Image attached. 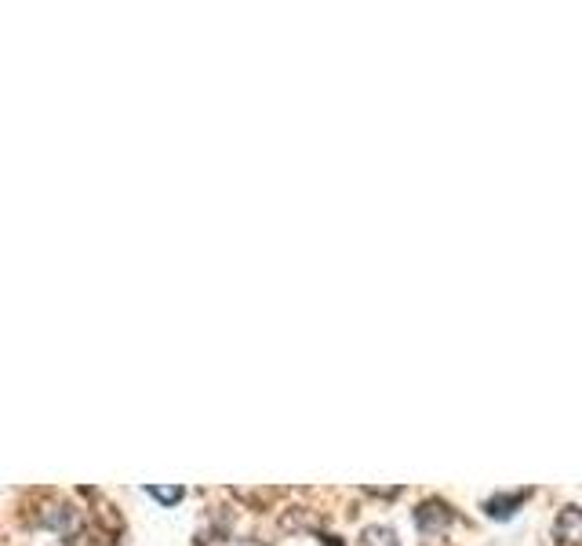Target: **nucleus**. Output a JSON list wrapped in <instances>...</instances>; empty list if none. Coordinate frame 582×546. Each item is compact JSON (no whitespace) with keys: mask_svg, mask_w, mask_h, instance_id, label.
<instances>
[{"mask_svg":"<svg viewBox=\"0 0 582 546\" xmlns=\"http://www.w3.org/2000/svg\"><path fill=\"white\" fill-rule=\"evenodd\" d=\"M153 499H161V503H168V506H175L182 499V488H161V485H150L146 488Z\"/></svg>","mask_w":582,"mask_h":546,"instance_id":"obj_6","label":"nucleus"},{"mask_svg":"<svg viewBox=\"0 0 582 546\" xmlns=\"http://www.w3.org/2000/svg\"><path fill=\"white\" fill-rule=\"evenodd\" d=\"M237 546H262V543H255V539H241Z\"/></svg>","mask_w":582,"mask_h":546,"instance_id":"obj_7","label":"nucleus"},{"mask_svg":"<svg viewBox=\"0 0 582 546\" xmlns=\"http://www.w3.org/2000/svg\"><path fill=\"white\" fill-rule=\"evenodd\" d=\"M44 525H48L51 532H59L66 543L77 539V514H73L70 506H48V510H44Z\"/></svg>","mask_w":582,"mask_h":546,"instance_id":"obj_2","label":"nucleus"},{"mask_svg":"<svg viewBox=\"0 0 582 546\" xmlns=\"http://www.w3.org/2000/svg\"><path fill=\"white\" fill-rule=\"evenodd\" d=\"M415 525H419L422 532H441V528L452 525V510L444 503H437V499H426V503L415 510Z\"/></svg>","mask_w":582,"mask_h":546,"instance_id":"obj_1","label":"nucleus"},{"mask_svg":"<svg viewBox=\"0 0 582 546\" xmlns=\"http://www.w3.org/2000/svg\"><path fill=\"white\" fill-rule=\"evenodd\" d=\"M528 499V492H513V496H492L488 503H484V510H488V517H495V521H506V517H513V510Z\"/></svg>","mask_w":582,"mask_h":546,"instance_id":"obj_4","label":"nucleus"},{"mask_svg":"<svg viewBox=\"0 0 582 546\" xmlns=\"http://www.w3.org/2000/svg\"><path fill=\"white\" fill-rule=\"evenodd\" d=\"M361 546H401V543H397V536H393L390 528H382V525H372V528H364V536H361Z\"/></svg>","mask_w":582,"mask_h":546,"instance_id":"obj_5","label":"nucleus"},{"mask_svg":"<svg viewBox=\"0 0 582 546\" xmlns=\"http://www.w3.org/2000/svg\"><path fill=\"white\" fill-rule=\"evenodd\" d=\"M553 536L561 539V543H579L582 539V510L579 506H564L561 517L553 521Z\"/></svg>","mask_w":582,"mask_h":546,"instance_id":"obj_3","label":"nucleus"}]
</instances>
